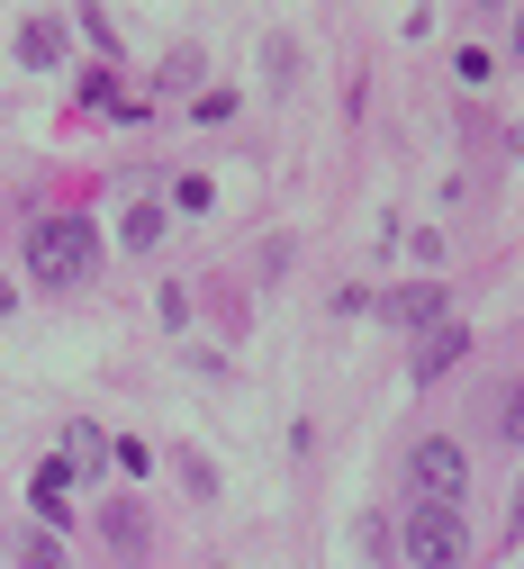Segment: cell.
<instances>
[{"instance_id":"1","label":"cell","mask_w":524,"mask_h":569,"mask_svg":"<svg viewBox=\"0 0 524 569\" xmlns=\"http://www.w3.org/2000/svg\"><path fill=\"white\" fill-rule=\"evenodd\" d=\"M28 271H37V280H55V290L91 280V271H100V227H91V218H72V208L37 218V227H28Z\"/></svg>"},{"instance_id":"2","label":"cell","mask_w":524,"mask_h":569,"mask_svg":"<svg viewBox=\"0 0 524 569\" xmlns=\"http://www.w3.org/2000/svg\"><path fill=\"white\" fill-rule=\"evenodd\" d=\"M398 542H407L416 569H462V560H471V525H462V507H416Z\"/></svg>"},{"instance_id":"3","label":"cell","mask_w":524,"mask_h":569,"mask_svg":"<svg viewBox=\"0 0 524 569\" xmlns=\"http://www.w3.org/2000/svg\"><path fill=\"white\" fill-rule=\"evenodd\" d=\"M407 479L425 488V507H462V488H471V452H462L453 435H425V443L407 452Z\"/></svg>"},{"instance_id":"4","label":"cell","mask_w":524,"mask_h":569,"mask_svg":"<svg viewBox=\"0 0 524 569\" xmlns=\"http://www.w3.org/2000/svg\"><path fill=\"white\" fill-rule=\"evenodd\" d=\"M380 317H389V326H416V335H425V326H443V280H407V290H389V299H380Z\"/></svg>"},{"instance_id":"5","label":"cell","mask_w":524,"mask_h":569,"mask_svg":"<svg viewBox=\"0 0 524 569\" xmlns=\"http://www.w3.org/2000/svg\"><path fill=\"white\" fill-rule=\"evenodd\" d=\"M462 352H471V335H462V326H425V335H416V352H407V371H416V380H443V371L462 362Z\"/></svg>"},{"instance_id":"6","label":"cell","mask_w":524,"mask_h":569,"mask_svg":"<svg viewBox=\"0 0 524 569\" xmlns=\"http://www.w3.org/2000/svg\"><path fill=\"white\" fill-rule=\"evenodd\" d=\"M28 507H37L46 525H63V516H72V470H63V461H37V479H28Z\"/></svg>"},{"instance_id":"7","label":"cell","mask_w":524,"mask_h":569,"mask_svg":"<svg viewBox=\"0 0 524 569\" xmlns=\"http://www.w3.org/2000/svg\"><path fill=\"white\" fill-rule=\"evenodd\" d=\"M19 63H28V73H46V63H63V19H19Z\"/></svg>"},{"instance_id":"8","label":"cell","mask_w":524,"mask_h":569,"mask_svg":"<svg viewBox=\"0 0 524 569\" xmlns=\"http://www.w3.org/2000/svg\"><path fill=\"white\" fill-rule=\"evenodd\" d=\"M109 443H100V425H63V470H100Z\"/></svg>"},{"instance_id":"9","label":"cell","mask_w":524,"mask_h":569,"mask_svg":"<svg viewBox=\"0 0 524 569\" xmlns=\"http://www.w3.org/2000/svg\"><path fill=\"white\" fill-rule=\"evenodd\" d=\"M100 533H109L118 551H145V507H127V497H118V507H100Z\"/></svg>"},{"instance_id":"10","label":"cell","mask_w":524,"mask_h":569,"mask_svg":"<svg viewBox=\"0 0 524 569\" xmlns=\"http://www.w3.org/2000/svg\"><path fill=\"white\" fill-rule=\"evenodd\" d=\"M127 244H136V253H145V244H164V208H155V199L127 208Z\"/></svg>"},{"instance_id":"11","label":"cell","mask_w":524,"mask_h":569,"mask_svg":"<svg viewBox=\"0 0 524 569\" xmlns=\"http://www.w3.org/2000/svg\"><path fill=\"white\" fill-rule=\"evenodd\" d=\"M19 560H28V569H72V560H63V542H55V533H28V542H19Z\"/></svg>"},{"instance_id":"12","label":"cell","mask_w":524,"mask_h":569,"mask_svg":"<svg viewBox=\"0 0 524 569\" xmlns=\"http://www.w3.org/2000/svg\"><path fill=\"white\" fill-rule=\"evenodd\" d=\"M208 199H217V190H208L199 172H181V181H172V208H208Z\"/></svg>"},{"instance_id":"13","label":"cell","mask_w":524,"mask_h":569,"mask_svg":"<svg viewBox=\"0 0 524 569\" xmlns=\"http://www.w3.org/2000/svg\"><path fill=\"white\" fill-rule=\"evenodd\" d=\"M181 479H190V497H217V470H208L199 452H181Z\"/></svg>"},{"instance_id":"14","label":"cell","mask_w":524,"mask_h":569,"mask_svg":"<svg viewBox=\"0 0 524 569\" xmlns=\"http://www.w3.org/2000/svg\"><path fill=\"white\" fill-rule=\"evenodd\" d=\"M497 425H506V443H524V389L506 398V416H497Z\"/></svg>"},{"instance_id":"15","label":"cell","mask_w":524,"mask_h":569,"mask_svg":"<svg viewBox=\"0 0 524 569\" xmlns=\"http://www.w3.org/2000/svg\"><path fill=\"white\" fill-rule=\"evenodd\" d=\"M515 54H524V19H515Z\"/></svg>"}]
</instances>
